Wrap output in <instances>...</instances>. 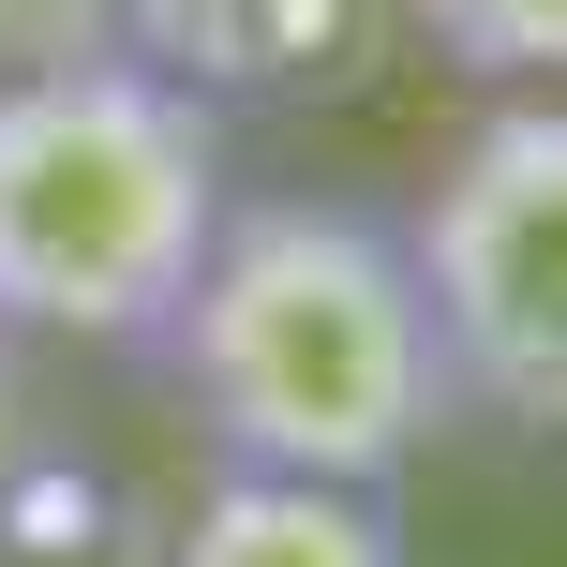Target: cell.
Instances as JSON below:
<instances>
[{"instance_id": "obj_1", "label": "cell", "mask_w": 567, "mask_h": 567, "mask_svg": "<svg viewBox=\"0 0 567 567\" xmlns=\"http://www.w3.org/2000/svg\"><path fill=\"white\" fill-rule=\"evenodd\" d=\"M165 359L209 403L225 463H284V478L389 493L449 433V359H433L403 225L329 209V195L225 209L195 284H179V313H165Z\"/></svg>"}, {"instance_id": "obj_5", "label": "cell", "mask_w": 567, "mask_h": 567, "mask_svg": "<svg viewBox=\"0 0 567 567\" xmlns=\"http://www.w3.org/2000/svg\"><path fill=\"white\" fill-rule=\"evenodd\" d=\"M165 567H403V523H389V493H359V478L225 463V478L179 508Z\"/></svg>"}, {"instance_id": "obj_3", "label": "cell", "mask_w": 567, "mask_h": 567, "mask_svg": "<svg viewBox=\"0 0 567 567\" xmlns=\"http://www.w3.org/2000/svg\"><path fill=\"white\" fill-rule=\"evenodd\" d=\"M449 403L567 449V90H508L403 209Z\"/></svg>"}, {"instance_id": "obj_8", "label": "cell", "mask_w": 567, "mask_h": 567, "mask_svg": "<svg viewBox=\"0 0 567 567\" xmlns=\"http://www.w3.org/2000/svg\"><path fill=\"white\" fill-rule=\"evenodd\" d=\"M16 478H30V403H16V373H0V553H16Z\"/></svg>"}, {"instance_id": "obj_6", "label": "cell", "mask_w": 567, "mask_h": 567, "mask_svg": "<svg viewBox=\"0 0 567 567\" xmlns=\"http://www.w3.org/2000/svg\"><path fill=\"white\" fill-rule=\"evenodd\" d=\"M403 16L493 90H567V0H403Z\"/></svg>"}, {"instance_id": "obj_2", "label": "cell", "mask_w": 567, "mask_h": 567, "mask_svg": "<svg viewBox=\"0 0 567 567\" xmlns=\"http://www.w3.org/2000/svg\"><path fill=\"white\" fill-rule=\"evenodd\" d=\"M225 209V105L165 90L135 45L0 75V329L165 343Z\"/></svg>"}, {"instance_id": "obj_7", "label": "cell", "mask_w": 567, "mask_h": 567, "mask_svg": "<svg viewBox=\"0 0 567 567\" xmlns=\"http://www.w3.org/2000/svg\"><path fill=\"white\" fill-rule=\"evenodd\" d=\"M90 45H120V0H0V75H45Z\"/></svg>"}, {"instance_id": "obj_4", "label": "cell", "mask_w": 567, "mask_h": 567, "mask_svg": "<svg viewBox=\"0 0 567 567\" xmlns=\"http://www.w3.org/2000/svg\"><path fill=\"white\" fill-rule=\"evenodd\" d=\"M373 0H120V45L195 105H299L359 60Z\"/></svg>"}]
</instances>
